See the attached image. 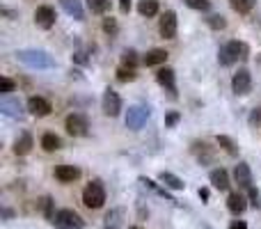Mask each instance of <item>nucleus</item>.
Instances as JSON below:
<instances>
[{"mask_svg":"<svg viewBox=\"0 0 261 229\" xmlns=\"http://www.w3.org/2000/svg\"><path fill=\"white\" fill-rule=\"evenodd\" d=\"M16 60L23 62V64L30 66V69H51V66H55V60L46 53V51H37V49L16 51Z\"/></svg>","mask_w":261,"mask_h":229,"instance_id":"nucleus-1","label":"nucleus"},{"mask_svg":"<svg viewBox=\"0 0 261 229\" xmlns=\"http://www.w3.org/2000/svg\"><path fill=\"white\" fill-rule=\"evenodd\" d=\"M248 55H250L248 44H243V42H229V44H225V46L220 49L218 60H220V64L229 66V64H234V62H238V60H245Z\"/></svg>","mask_w":261,"mask_h":229,"instance_id":"nucleus-2","label":"nucleus"},{"mask_svg":"<svg viewBox=\"0 0 261 229\" xmlns=\"http://www.w3.org/2000/svg\"><path fill=\"white\" fill-rule=\"evenodd\" d=\"M83 204L92 211L101 209L106 204V188H103L101 181H89L83 190Z\"/></svg>","mask_w":261,"mask_h":229,"instance_id":"nucleus-3","label":"nucleus"},{"mask_svg":"<svg viewBox=\"0 0 261 229\" xmlns=\"http://www.w3.org/2000/svg\"><path fill=\"white\" fill-rule=\"evenodd\" d=\"M51 223L58 229H83L85 227V220L73 209H60V211H55Z\"/></svg>","mask_w":261,"mask_h":229,"instance_id":"nucleus-4","label":"nucleus"},{"mask_svg":"<svg viewBox=\"0 0 261 229\" xmlns=\"http://www.w3.org/2000/svg\"><path fill=\"white\" fill-rule=\"evenodd\" d=\"M147 119H149V108H144V106H133V108H129V113H126V128L140 131V128L147 124Z\"/></svg>","mask_w":261,"mask_h":229,"instance_id":"nucleus-5","label":"nucleus"},{"mask_svg":"<svg viewBox=\"0 0 261 229\" xmlns=\"http://www.w3.org/2000/svg\"><path fill=\"white\" fill-rule=\"evenodd\" d=\"M65 126H66V133H69V135H73V138H83V135H87L89 124H87V119H85L83 114L73 113V114L66 117Z\"/></svg>","mask_w":261,"mask_h":229,"instance_id":"nucleus-6","label":"nucleus"},{"mask_svg":"<svg viewBox=\"0 0 261 229\" xmlns=\"http://www.w3.org/2000/svg\"><path fill=\"white\" fill-rule=\"evenodd\" d=\"M232 90L236 94H248L252 90V76H250L248 69H238L232 78Z\"/></svg>","mask_w":261,"mask_h":229,"instance_id":"nucleus-7","label":"nucleus"},{"mask_svg":"<svg viewBox=\"0 0 261 229\" xmlns=\"http://www.w3.org/2000/svg\"><path fill=\"white\" fill-rule=\"evenodd\" d=\"M119 110H122V99L115 90H106L103 92V113L108 117H117Z\"/></svg>","mask_w":261,"mask_h":229,"instance_id":"nucleus-8","label":"nucleus"},{"mask_svg":"<svg viewBox=\"0 0 261 229\" xmlns=\"http://www.w3.org/2000/svg\"><path fill=\"white\" fill-rule=\"evenodd\" d=\"M35 23L42 28V30H48V28H53L55 25V9L48 5H42L37 7L35 12Z\"/></svg>","mask_w":261,"mask_h":229,"instance_id":"nucleus-9","label":"nucleus"},{"mask_svg":"<svg viewBox=\"0 0 261 229\" xmlns=\"http://www.w3.org/2000/svg\"><path fill=\"white\" fill-rule=\"evenodd\" d=\"M0 113L7 114V117H12V119H23V114H25L21 101H18V99H9V97H5L0 101Z\"/></svg>","mask_w":261,"mask_h":229,"instance_id":"nucleus-10","label":"nucleus"},{"mask_svg":"<svg viewBox=\"0 0 261 229\" xmlns=\"http://www.w3.org/2000/svg\"><path fill=\"white\" fill-rule=\"evenodd\" d=\"M158 30L165 39H174L177 37V14L174 12H165L160 16V23H158Z\"/></svg>","mask_w":261,"mask_h":229,"instance_id":"nucleus-11","label":"nucleus"},{"mask_svg":"<svg viewBox=\"0 0 261 229\" xmlns=\"http://www.w3.org/2000/svg\"><path fill=\"white\" fill-rule=\"evenodd\" d=\"M55 179L60 183H73V181L80 179V170L76 165H58L55 168Z\"/></svg>","mask_w":261,"mask_h":229,"instance_id":"nucleus-12","label":"nucleus"},{"mask_svg":"<svg viewBox=\"0 0 261 229\" xmlns=\"http://www.w3.org/2000/svg\"><path fill=\"white\" fill-rule=\"evenodd\" d=\"M28 110L35 114V117H46V114H51L53 108H51V103H48L44 97H30L28 99Z\"/></svg>","mask_w":261,"mask_h":229,"instance_id":"nucleus-13","label":"nucleus"},{"mask_svg":"<svg viewBox=\"0 0 261 229\" xmlns=\"http://www.w3.org/2000/svg\"><path fill=\"white\" fill-rule=\"evenodd\" d=\"M158 181L165 188H170V190H184V188H186L184 179H179L177 174H172V172H165V170L158 174Z\"/></svg>","mask_w":261,"mask_h":229,"instance_id":"nucleus-14","label":"nucleus"},{"mask_svg":"<svg viewBox=\"0 0 261 229\" xmlns=\"http://www.w3.org/2000/svg\"><path fill=\"white\" fill-rule=\"evenodd\" d=\"M208 179H211L213 188H218V190H229V174H227V170H222V168L211 170Z\"/></svg>","mask_w":261,"mask_h":229,"instance_id":"nucleus-15","label":"nucleus"},{"mask_svg":"<svg viewBox=\"0 0 261 229\" xmlns=\"http://www.w3.org/2000/svg\"><path fill=\"white\" fill-rule=\"evenodd\" d=\"M234 179H236L238 186H243V188L252 186V172H250L248 165H245V163H238L236 168H234Z\"/></svg>","mask_w":261,"mask_h":229,"instance_id":"nucleus-16","label":"nucleus"},{"mask_svg":"<svg viewBox=\"0 0 261 229\" xmlns=\"http://www.w3.org/2000/svg\"><path fill=\"white\" fill-rule=\"evenodd\" d=\"M60 5H62V9H65L69 16L76 18V21H83V18H85V12H83L80 0H60Z\"/></svg>","mask_w":261,"mask_h":229,"instance_id":"nucleus-17","label":"nucleus"},{"mask_svg":"<svg viewBox=\"0 0 261 229\" xmlns=\"http://www.w3.org/2000/svg\"><path fill=\"white\" fill-rule=\"evenodd\" d=\"M227 209L238 216V213H243L245 209H248V199L241 193H229V197H227Z\"/></svg>","mask_w":261,"mask_h":229,"instance_id":"nucleus-18","label":"nucleus"},{"mask_svg":"<svg viewBox=\"0 0 261 229\" xmlns=\"http://www.w3.org/2000/svg\"><path fill=\"white\" fill-rule=\"evenodd\" d=\"M156 80H158L163 87H167L172 97L177 94V92H174L177 87H174V71H172V69H167V66H165V69H158V73H156Z\"/></svg>","mask_w":261,"mask_h":229,"instance_id":"nucleus-19","label":"nucleus"},{"mask_svg":"<svg viewBox=\"0 0 261 229\" xmlns=\"http://www.w3.org/2000/svg\"><path fill=\"white\" fill-rule=\"evenodd\" d=\"M30 151H32V135H30V133H23V135L14 142V154H16V156H28Z\"/></svg>","mask_w":261,"mask_h":229,"instance_id":"nucleus-20","label":"nucleus"},{"mask_svg":"<svg viewBox=\"0 0 261 229\" xmlns=\"http://www.w3.org/2000/svg\"><path fill=\"white\" fill-rule=\"evenodd\" d=\"M165 60H167V51H163V49H151L147 55H144V64L147 66L165 64Z\"/></svg>","mask_w":261,"mask_h":229,"instance_id":"nucleus-21","label":"nucleus"},{"mask_svg":"<svg viewBox=\"0 0 261 229\" xmlns=\"http://www.w3.org/2000/svg\"><path fill=\"white\" fill-rule=\"evenodd\" d=\"M137 12L142 16H156L158 14V0H140L137 2Z\"/></svg>","mask_w":261,"mask_h":229,"instance_id":"nucleus-22","label":"nucleus"},{"mask_svg":"<svg viewBox=\"0 0 261 229\" xmlns=\"http://www.w3.org/2000/svg\"><path fill=\"white\" fill-rule=\"evenodd\" d=\"M42 147H44V151H58L60 147H62V140H60L55 133H44Z\"/></svg>","mask_w":261,"mask_h":229,"instance_id":"nucleus-23","label":"nucleus"},{"mask_svg":"<svg viewBox=\"0 0 261 229\" xmlns=\"http://www.w3.org/2000/svg\"><path fill=\"white\" fill-rule=\"evenodd\" d=\"M140 183H142V186H147V188H151V190H154L156 195H160V197H165L167 202H177V199H174L172 195H167V188H160L158 183H156V181L147 179V176H140Z\"/></svg>","mask_w":261,"mask_h":229,"instance_id":"nucleus-24","label":"nucleus"},{"mask_svg":"<svg viewBox=\"0 0 261 229\" xmlns=\"http://www.w3.org/2000/svg\"><path fill=\"white\" fill-rule=\"evenodd\" d=\"M215 142H218V145L222 147V149H225L229 156H238V147H236V142H234L229 135H218V138H215Z\"/></svg>","mask_w":261,"mask_h":229,"instance_id":"nucleus-25","label":"nucleus"},{"mask_svg":"<svg viewBox=\"0 0 261 229\" xmlns=\"http://www.w3.org/2000/svg\"><path fill=\"white\" fill-rule=\"evenodd\" d=\"M257 0H232V7L236 9L238 14H248L252 7H255Z\"/></svg>","mask_w":261,"mask_h":229,"instance_id":"nucleus-26","label":"nucleus"},{"mask_svg":"<svg viewBox=\"0 0 261 229\" xmlns=\"http://www.w3.org/2000/svg\"><path fill=\"white\" fill-rule=\"evenodd\" d=\"M37 204L42 206V213L48 218V220H53V216H55V211H53V199L51 197H42Z\"/></svg>","mask_w":261,"mask_h":229,"instance_id":"nucleus-27","label":"nucleus"},{"mask_svg":"<svg viewBox=\"0 0 261 229\" xmlns=\"http://www.w3.org/2000/svg\"><path fill=\"white\" fill-rule=\"evenodd\" d=\"M87 7L94 14H103L110 7V0H87Z\"/></svg>","mask_w":261,"mask_h":229,"instance_id":"nucleus-28","label":"nucleus"},{"mask_svg":"<svg viewBox=\"0 0 261 229\" xmlns=\"http://www.w3.org/2000/svg\"><path fill=\"white\" fill-rule=\"evenodd\" d=\"M190 9H197V12H208L211 9V0H184Z\"/></svg>","mask_w":261,"mask_h":229,"instance_id":"nucleus-29","label":"nucleus"},{"mask_svg":"<svg viewBox=\"0 0 261 229\" xmlns=\"http://www.w3.org/2000/svg\"><path fill=\"white\" fill-rule=\"evenodd\" d=\"M117 80H122V83H130V80H135V69L119 66V69H117Z\"/></svg>","mask_w":261,"mask_h":229,"instance_id":"nucleus-30","label":"nucleus"},{"mask_svg":"<svg viewBox=\"0 0 261 229\" xmlns=\"http://www.w3.org/2000/svg\"><path fill=\"white\" fill-rule=\"evenodd\" d=\"M119 218H122V211H110L106 216V227L108 229H119V225H122V220H119Z\"/></svg>","mask_w":261,"mask_h":229,"instance_id":"nucleus-31","label":"nucleus"},{"mask_svg":"<svg viewBox=\"0 0 261 229\" xmlns=\"http://www.w3.org/2000/svg\"><path fill=\"white\" fill-rule=\"evenodd\" d=\"M206 23L213 28V30H222L227 25V21H225V16H220V14H211V16L206 18Z\"/></svg>","mask_w":261,"mask_h":229,"instance_id":"nucleus-32","label":"nucleus"},{"mask_svg":"<svg viewBox=\"0 0 261 229\" xmlns=\"http://www.w3.org/2000/svg\"><path fill=\"white\" fill-rule=\"evenodd\" d=\"M137 64V57H135V51H126L122 55V66H129V69H135Z\"/></svg>","mask_w":261,"mask_h":229,"instance_id":"nucleus-33","label":"nucleus"},{"mask_svg":"<svg viewBox=\"0 0 261 229\" xmlns=\"http://www.w3.org/2000/svg\"><path fill=\"white\" fill-rule=\"evenodd\" d=\"M103 30H106L110 37H115V35H117V30H119V28H117V21H115L113 16L103 18Z\"/></svg>","mask_w":261,"mask_h":229,"instance_id":"nucleus-34","label":"nucleus"},{"mask_svg":"<svg viewBox=\"0 0 261 229\" xmlns=\"http://www.w3.org/2000/svg\"><path fill=\"white\" fill-rule=\"evenodd\" d=\"M248 197H250V204H252V206H257V209H259L261 199H259V193H257V188H252V186L248 188Z\"/></svg>","mask_w":261,"mask_h":229,"instance_id":"nucleus-35","label":"nucleus"},{"mask_svg":"<svg viewBox=\"0 0 261 229\" xmlns=\"http://www.w3.org/2000/svg\"><path fill=\"white\" fill-rule=\"evenodd\" d=\"M0 92H2V94H9V92H14V80H9V78L0 80Z\"/></svg>","mask_w":261,"mask_h":229,"instance_id":"nucleus-36","label":"nucleus"},{"mask_svg":"<svg viewBox=\"0 0 261 229\" xmlns=\"http://www.w3.org/2000/svg\"><path fill=\"white\" fill-rule=\"evenodd\" d=\"M177 121H179V114H177V113L167 114V119H165V124H167V126H174V124H177Z\"/></svg>","mask_w":261,"mask_h":229,"instance_id":"nucleus-37","label":"nucleus"},{"mask_svg":"<svg viewBox=\"0 0 261 229\" xmlns=\"http://www.w3.org/2000/svg\"><path fill=\"white\" fill-rule=\"evenodd\" d=\"M229 229H248V225H245L243 220H234V223L229 225Z\"/></svg>","mask_w":261,"mask_h":229,"instance_id":"nucleus-38","label":"nucleus"},{"mask_svg":"<svg viewBox=\"0 0 261 229\" xmlns=\"http://www.w3.org/2000/svg\"><path fill=\"white\" fill-rule=\"evenodd\" d=\"M119 7H122V12H129V9H130V0H119Z\"/></svg>","mask_w":261,"mask_h":229,"instance_id":"nucleus-39","label":"nucleus"},{"mask_svg":"<svg viewBox=\"0 0 261 229\" xmlns=\"http://www.w3.org/2000/svg\"><path fill=\"white\" fill-rule=\"evenodd\" d=\"M199 197H202L204 202H206V199H208V190H206V188H199Z\"/></svg>","mask_w":261,"mask_h":229,"instance_id":"nucleus-40","label":"nucleus"},{"mask_svg":"<svg viewBox=\"0 0 261 229\" xmlns=\"http://www.w3.org/2000/svg\"><path fill=\"white\" fill-rule=\"evenodd\" d=\"M130 229H142V227H130Z\"/></svg>","mask_w":261,"mask_h":229,"instance_id":"nucleus-41","label":"nucleus"}]
</instances>
